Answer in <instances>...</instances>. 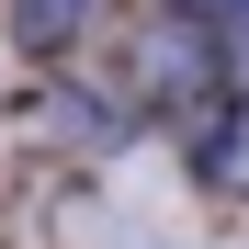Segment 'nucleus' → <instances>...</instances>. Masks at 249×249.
Here are the masks:
<instances>
[{"mask_svg": "<svg viewBox=\"0 0 249 249\" xmlns=\"http://www.w3.org/2000/svg\"><path fill=\"white\" fill-rule=\"evenodd\" d=\"M79 23H91V0H12V46H23V57L79 46Z\"/></svg>", "mask_w": 249, "mask_h": 249, "instance_id": "nucleus-1", "label": "nucleus"}, {"mask_svg": "<svg viewBox=\"0 0 249 249\" xmlns=\"http://www.w3.org/2000/svg\"><path fill=\"white\" fill-rule=\"evenodd\" d=\"M215 181H249V79H238V113H227V147H215Z\"/></svg>", "mask_w": 249, "mask_h": 249, "instance_id": "nucleus-2", "label": "nucleus"}, {"mask_svg": "<svg viewBox=\"0 0 249 249\" xmlns=\"http://www.w3.org/2000/svg\"><path fill=\"white\" fill-rule=\"evenodd\" d=\"M227 79H249V0L227 12Z\"/></svg>", "mask_w": 249, "mask_h": 249, "instance_id": "nucleus-3", "label": "nucleus"}]
</instances>
